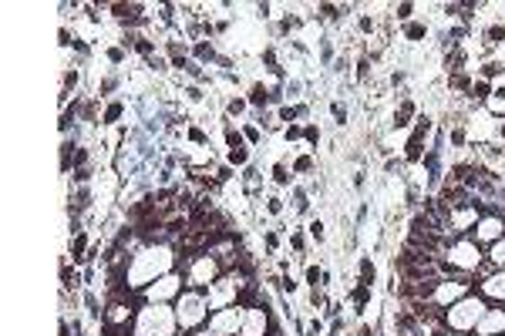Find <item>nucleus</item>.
<instances>
[{"label": "nucleus", "mask_w": 505, "mask_h": 336, "mask_svg": "<svg viewBox=\"0 0 505 336\" xmlns=\"http://www.w3.org/2000/svg\"><path fill=\"white\" fill-rule=\"evenodd\" d=\"M168 273H172V252L166 245H155V249H142L138 256H132L128 269H125V279H128V290H145L158 276Z\"/></svg>", "instance_id": "nucleus-1"}, {"label": "nucleus", "mask_w": 505, "mask_h": 336, "mask_svg": "<svg viewBox=\"0 0 505 336\" xmlns=\"http://www.w3.org/2000/svg\"><path fill=\"white\" fill-rule=\"evenodd\" d=\"M179 320L166 303H145L135 316V336H175Z\"/></svg>", "instance_id": "nucleus-2"}, {"label": "nucleus", "mask_w": 505, "mask_h": 336, "mask_svg": "<svg viewBox=\"0 0 505 336\" xmlns=\"http://www.w3.org/2000/svg\"><path fill=\"white\" fill-rule=\"evenodd\" d=\"M223 276V262L213 252H192L182 259V279L189 290H206Z\"/></svg>", "instance_id": "nucleus-3"}, {"label": "nucleus", "mask_w": 505, "mask_h": 336, "mask_svg": "<svg viewBox=\"0 0 505 336\" xmlns=\"http://www.w3.org/2000/svg\"><path fill=\"white\" fill-rule=\"evenodd\" d=\"M485 299L482 296H465L459 303L448 306V313H444V326H448V333H475V326L478 320L485 316Z\"/></svg>", "instance_id": "nucleus-4"}, {"label": "nucleus", "mask_w": 505, "mask_h": 336, "mask_svg": "<svg viewBox=\"0 0 505 336\" xmlns=\"http://www.w3.org/2000/svg\"><path fill=\"white\" fill-rule=\"evenodd\" d=\"M209 299H206V292L199 290H185L179 296V303H175V320H179V330H196L202 323L209 320Z\"/></svg>", "instance_id": "nucleus-5"}, {"label": "nucleus", "mask_w": 505, "mask_h": 336, "mask_svg": "<svg viewBox=\"0 0 505 336\" xmlns=\"http://www.w3.org/2000/svg\"><path fill=\"white\" fill-rule=\"evenodd\" d=\"M444 256H448V262L459 269V273H472V269H478L482 266V245L475 243L472 235H461V239H451L448 243V249H444Z\"/></svg>", "instance_id": "nucleus-6"}, {"label": "nucleus", "mask_w": 505, "mask_h": 336, "mask_svg": "<svg viewBox=\"0 0 505 336\" xmlns=\"http://www.w3.org/2000/svg\"><path fill=\"white\" fill-rule=\"evenodd\" d=\"M182 276L168 273V276H158L152 286H145V303H168L172 296H179L182 292Z\"/></svg>", "instance_id": "nucleus-7"}, {"label": "nucleus", "mask_w": 505, "mask_h": 336, "mask_svg": "<svg viewBox=\"0 0 505 336\" xmlns=\"http://www.w3.org/2000/svg\"><path fill=\"white\" fill-rule=\"evenodd\" d=\"M468 286L472 283H451V279H438L435 283V292H431V303L438 306V309H448L451 303H459V299H465L468 296Z\"/></svg>", "instance_id": "nucleus-8"}, {"label": "nucleus", "mask_w": 505, "mask_h": 336, "mask_svg": "<svg viewBox=\"0 0 505 336\" xmlns=\"http://www.w3.org/2000/svg\"><path fill=\"white\" fill-rule=\"evenodd\" d=\"M239 323H243V306H230V309L209 313V330H216V333H223V336L239 333Z\"/></svg>", "instance_id": "nucleus-9"}, {"label": "nucleus", "mask_w": 505, "mask_h": 336, "mask_svg": "<svg viewBox=\"0 0 505 336\" xmlns=\"http://www.w3.org/2000/svg\"><path fill=\"white\" fill-rule=\"evenodd\" d=\"M505 235V219L502 215H482L478 219V226H475V232H472V239L478 245L482 243H499Z\"/></svg>", "instance_id": "nucleus-10"}, {"label": "nucleus", "mask_w": 505, "mask_h": 336, "mask_svg": "<svg viewBox=\"0 0 505 336\" xmlns=\"http://www.w3.org/2000/svg\"><path fill=\"white\" fill-rule=\"evenodd\" d=\"M135 320V313H132V306L122 303V299H111L105 309V326L108 330H128V323Z\"/></svg>", "instance_id": "nucleus-11"}, {"label": "nucleus", "mask_w": 505, "mask_h": 336, "mask_svg": "<svg viewBox=\"0 0 505 336\" xmlns=\"http://www.w3.org/2000/svg\"><path fill=\"white\" fill-rule=\"evenodd\" d=\"M478 292L485 299H495V303H505V269H495L489 273L482 283H478Z\"/></svg>", "instance_id": "nucleus-12"}, {"label": "nucleus", "mask_w": 505, "mask_h": 336, "mask_svg": "<svg viewBox=\"0 0 505 336\" xmlns=\"http://www.w3.org/2000/svg\"><path fill=\"white\" fill-rule=\"evenodd\" d=\"M505 333V309H485V316L475 326V336H502Z\"/></svg>", "instance_id": "nucleus-13"}, {"label": "nucleus", "mask_w": 505, "mask_h": 336, "mask_svg": "<svg viewBox=\"0 0 505 336\" xmlns=\"http://www.w3.org/2000/svg\"><path fill=\"white\" fill-rule=\"evenodd\" d=\"M489 262L495 266V269H505V235L499 239V243H492V249H489Z\"/></svg>", "instance_id": "nucleus-14"}, {"label": "nucleus", "mask_w": 505, "mask_h": 336, "mask_svg": "<svg viewBox=\"0 0 505 336\" xmlns=\"http://www.w3.org/2000/svg\"><path fill=\"white\" fill-rule=\"evenodd\" d=\"M411 115H414V105L411 101H401V108L394 111V128H408V124H411Z\"/></svg>", "instance_id": "nucleus-15"}, {"label": "nucleus", "mask_w": 505, "mask_h": 336, "mask_svg": "<svg viewBox=\"0 0 505 336\" xmlns=\"http://www.w3.org/2000/svg\"><path fill=\"white\" fill-rule=\"evenodd\" d=\"M428 131H431V118L425 115V118H418V124H414V131H411V138H408V141H418V145H421V141L428 138Z\"/></svg>", "instance_id": "nucleus-16"}, {"label": "nucleus", "mask_w": 505, "mask_h": 336, "mask_svg": "<svg viewBox=\"0 0 505 336\" xmlns=\"http://www.w3.org/2000/svg\"><path fill=\"white\" fill-rule=\"evenodd\" d=\"M246 101H249V105H266V101H270V91H266V84H253V88H249V98H246Z\"/></svg>", "instance_id": "nucleus-17"}, {"label": "nucleus", "mask_w": 505, "mask_h": 336, "mask_svg": "<svg viewBox=\"0 0 505 336\" xmlns=\"http://www.w3.org/2000/svg\"><path fill=\"white\" fill-rule=\"evenodd\" d=\"M472 98H475V101H489V98H492V84H489V81H475V84H472Z\"/></svg>", "instance_id": "nucleus-18"}, {"label": "nucleus", "mask_w": 505, "mask_h": 336, "mask_svg": "<svg viewBox=\"0 0 505 336\" xmlns=\"http://www.w3.org/2000/svg\"><path fill=\"white\" fill-rule=\"evenodd\" d=\"M361 283H364V286H370V283H374V262H370L368 256L361 259Z\"/></svg>", "instance_id": "nucleus-19"}, {"label": "nucleus", "mask_w": 505, "mask_h": 336, "mask_svg": "<svg viewBox=\"0 0 505 336\" xmlns=\"http://www.w3.org/2000/svg\"><path fill=\"white\" fill-rule=\"evenodd\" d=\"M320 279H323V273L317 269V266H306V283H310V290H320L323 286Z\"/></svg>", "instance_id": "nucleus-20"}, {"label": "nucleus", "mask_w": 505, "mask_h": 336, "mask_svg": "<svg viewBox=\"0 0 505 336\" xmlns=\"http://www.w3.org/2000/svg\"><path fill=\"white\" fill-rule=\"evenodd\" d=\"M489 111H499V115H505V91H492Z\"/></svg>", "instance_id": "nucleus-21"}, {"label": "nucleus", "mask_w": 505, "mask_h": 336, "mask_svg": "<svg viewBox=\"0 0 505 336\" xmlns=\"http://www.w3.org/2000/svg\"><path fill=\"white\" fill-rule=\"evenodd\" d=\"M246 145H236V148H230V165H246Z\"/></svg>", "instance_id": "nucleus-22"}, {"label": "nucleus", "mask_w": 505, "mask_h": 336, "mask_svg": "<svg viewBox=\"0 0 505 336\" xmlns=\"http://www.w3.org/2000/svg\"><path fill=\"white\" fill-rule=\"evenodd\" d=\"M502 75V64L499 61H489L485 67H482V81H489V77H499Z\"/></svg>", "instance_id": "nucleus-23"}, {"label": "nucleus", "mask_w": 505, "mask_h": 336, "mask_svg": "<svg viewBox=\"0 0 505 336\" xmlns=\"http://www.w3.org/2000/svg\"><path fill=\"white\" fill-rule=\"evenodd\" d=\"M196 58H199V61H213L216 58L213 44H196Z\"/></svg>", "instance_id": "nucleus-24"}, {"label": "nucleus", "mask_w": 505, "mask_h": 336, "mask_svg": "<svg viewBox=\"0 0 505 336\" xmlns=\"http://www.w3.org/2000/svg\"><path fill=\"white\" fill-rule=\"evenodd\" d=\"M273 179H276V185H290V172L283 165H273Z\"/></svg>", "instance_id": "nucleus-25"}, {"label": "nucleus", "mask_w": 505, "mask_h": 336, "mask_svg": "<svg viewBox=\"0 0 505 336\" xmlns=\"http://www.w3.org/2000/svg\"><path fill=\"white\" fill-rule=\"evenodd\" d=\"M425 37V24H408V41H421Z\"/></svg>", "instance_id": "nucleus-26"}, {"label": "nucleus", "mask_w": 505, "mask_h": 336, "mask_svg": "<svg viewBox=\"0 0 505 336\" xmlns=\"http://www.w3.org/2000/svg\"><path fill=\"white\" fill-rule=\"evenodd\" d=\"M310 235H313L317 243L323 239V222H320V219H313V222H310Z\"/></svg>", "instance_id": "nucleus-27"}, {"label": "nucleus", "mask_w": 505, "mask_h": 336, "mask_svg": "<svg viewBox=\"0 0 505 336\" xmlns=\"http://www.w3.org/2000/svg\"><path fill=\"white\" fill-rule=\"evenodd\" d=\"M246 105H249V101L236 98V101H230V108H226V111H230V115H239V111H246Z\"/></svg>", "instance_id": "nucleus-28"}, {"label": "nucleus", "mask_w": 505, "mask_h": 336, "mask_svg": "<svg viewBox=\"0 0 505 336\" xmlns=\"http://www.w3.org/2000/svg\"><path fill=\"white\" fill-rule=\"evenodd\" d=\"M499 41H505V27H492V31H489V44H499Z\"/></svg>", "instance_id": "nucleus-29"}, {"label": "nucleus", "mask_w": 505, "mask_h": 336, "mask_svg": "<svg viewBox=\"0 0 505 336\" xmlns=\"http://www.w3.org/2000/svg\"><path fill=\"white\" fill-rule=\"evenodd\" d=\"M330 111H334L337 124H344V122H347V108H344V105H334V108H330Z\"/></svg>", "instance_id": "nucleus-30"}, {"label": "nucleus", "mask_w": 505, "mask_h": 336, "mask_svg": "<svg viewBox=\"0 0 505 336\" xmlns=\"http://www.w3.org/2000/svg\"><path fill=\"white\" fill-rule=\"evenodd\" d=\"M368 71H370V61H368V58H361V61H357V77L364 81V77H368Z\"/></svg>", "instance_id": "nucleus-31"}, {"label": "nucleus", "mask_w": 505, "mask_h": 336, "mask_svg": "<svg viewBox=\"0 0 505 336\" xmlns=\"http://www.w3.org/2000/svg\"><path fill=\"white\" fill-rule=\"evenodd\" d=\"M306 141H310V145H317V141H320V131H317V128H313V124H306Z\"/></svg>", "instance_id": "nucleus-32"}, {"label": "nucleus", "mask_w": 505, "mask_h": 336, "mask_svg": "<svg viewBox=\"0 0 505 336\" xmlns=\"http://www.w3.org/2000/svg\"><path fill=\"white\" fill-rule=\"evenodd\" d=\"M118 115H122V105H111L105 111V122H118Z\"/></svg>", "instance_id": "nucleus-33"}, {"label": "nucleus", "mask_w": 505, "mask_h": 336, "mask_svg": "<svg viewBox=\"0 0 505 336\" xmlns=\"http://www.w3.org/2000/svg\"><path fill=\"white\" fill-rule=\"evenodd\" d=\"M280 286H283L287 292H297V279H293V276H283V279H280Z\"/></svg>", "instance_id": "nucleus-34"}, {"label": "nucleus", "mask_w": 505, "mask_h": 336, "mask_svg": "<svg viewBox=\"0 0 505 336\" xmlns=\"http://www.w3.org/2000/svg\"><path fill=\"white\" fill-rule=\"evenodd\" d=\"M71 84H77V71H64V94H68Z\"/></svg>", "instance_id": "nucleus-35"}, {"label": "nucleus", "mask_w": 505, "mask_h": 336, "mask_svg": "<svg viewBox=\"0 0 505 336\" xmlns=\"http://www.w3.org/2000/svg\"><path fill=\"white\" fill-rule=\"evenodd\" d=\"M266 209H270V215H280V212H283V202H280V199H270V202H266Z\"/></svg>", "instance_id": "nucleus-36"}, {"label": "nucleus", "mask_w": 505, "mask_h": 336, "mask_svg": "<svg viewBox=\"0 0 505 336\" xmlns=\"http://www.w3.org/2000/svg\"><path fill=\"white\" fill-rule=\"evenodd\" d=\"M283 138H287V141H297V138H300V128H297V124H290V128L283 131Z\"/></svg>", "instance_id": "nucleus-37"}, {"label": "nucleus", "mask_w": 505, "mask_h": 336, "mask_svg": "<svg viewBox=\"0 0 505 336\" xmlns=\"http://www.w3.org/2000/svg\"><path fill=\"white\" fill-rule=\"evenodd\" d=\"M310 168H313V162H310V158H300V162L293 165V172H310Z\"/></svg>", "instance_id": "nucleus-38"}, {"label": "nucleus", "mask_w": 505, "mask_h": 336, "mask_svg": "<svg viewBox=\"0 0 505 336\" xmlns=\"http://www.w3.org/2000/svg\"><path fill=\"white\" fill-rule=\"evenodd\" d=\"M411 11H414L411 4H401V7H398V17H401V20H408V17H411Z\"/></svg>", "instance_id": "nucleus-39"}, {"label": "nucleus", "mask_w": 505, "mask_h": 336, "mask_svg": "<svg viewBox=\"0 0 505 336\" xmlns=\"http://www.w3.org/2000/svg\"><path fill=\"white\" fill-rule=\"evenodd\" d=\"M189 138H192V141H196V145H206V135H202L199 128H192V131H189Z\"/></svg>", "instance_id": "nucleus-40"}, {"label": "nucleus", "mask_w": 505, "mask_h": 336, "mask_svg": "<svg viewBox=\"0 0 505 336\" xmlns=\"http://www.w3.org/2000/svg\"><path fill=\"white\" fill-rule=\"evenodd\" d=\"M361 31H364V34L374 31V20H370V17H361Z\"/></svg>", "instance_id": "nucleus-41"}, {"label": "nucleus", "mask_w": 505, "mask_h": 336, "mask_svg": "<svg viewBox=\"0 0 505 336\" xmlns=\"http://www.w3.org/2000/svg\"><path fill=\"white\" fill-rule=\"evenodd\" d=\"M246 138H249V141L256 145V141H260V128H246Z\"/></svg>", "instance_id": "nucleus-42"}, {"label": "nucleus", "mask_w": 505, "mask_h": 336, "mask_svg": "<svg viewBox=\"0 0 505 336\" xmlns=\"http://www.w3.org/2000/svg\"><path fill=\"white\" fill-rule=\"evenodd\" d=\"M185 94H189V101H202V91H199V88H189Z\"/></svg>", "instance_id": "nucleus-43"}, {"label": "nucleus", "mask_w": 505, "mask_h": 336, "mask_svg": "<svg viewBox=\"0 0 505 336\" xmlns=\"http://www.w3.org/2000/svg\"><path fill=\"white\" fill-rule=\"evenodd\" d=\"M189 336H223V333H216V330H199V333H189Z\"/></svg>", "instance_id": "nucleus-44"}, {"label": "nucleus", "mask_w": 505, "mask_h": 336, "mask_svg": "<svg viewBox=\"0 0 505 336\" xmlns=\"http://www.w3.org/2000/svg\"><path fill=\"white\" fill-rule=\"evenodd\" d=\"M495 131H499V135L505 138V122H499V124H495Z\"/></svg>", "instance_id": "nucleus-45"}, {"label": "nucleus", "mask_w": 505, "mask_h": 336, "mask_svg": "<svg viewBox=\"0 0 505 336\" xmlns=\"http://www.w3.org/2000/svg\"><path fill=\"white\" fill-rule=\"evenodd\" d=\"M442 336H451V333H442Z\"/></svg>", "instance_id": "nucleus-46"}, {"label": "nucleus", "mask_w": 505, "mask_h": 336, "mask_svg": "<svg viewBox=\"0 0 505 336\" xmlns=\"http://www.w3.org/2000/svg\"><path fill=\"white\" fill-rule=\"evenodd\" d=\"M502 336H505V333H502Z\"/></svg>", "instance_id": "nucleus-47"}]
</instances>
